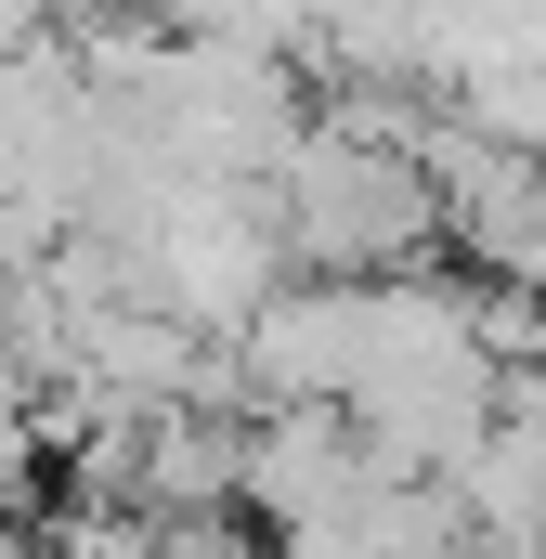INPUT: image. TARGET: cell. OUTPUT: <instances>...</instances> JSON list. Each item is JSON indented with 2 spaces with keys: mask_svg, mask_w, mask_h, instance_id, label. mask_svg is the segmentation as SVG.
<instances>
[{
  "mask_svg": "<svg viewBox=\"0 0 546 559\" xmlns=\"http://www.w3.org/2000/svg\"><path fill=\"white\" fill-rule=\"evenodd\" d=\"M261 195H273V235H286V274H312V286L429 274V248H442V195H429L416 143L365 131L339 105L286 143V169H273Z\"/></svg>",
  "mask_w": 546,
  "mask_h": 559,
  "instance_id": "1",
  "label": "cell"
}]
</instances>
